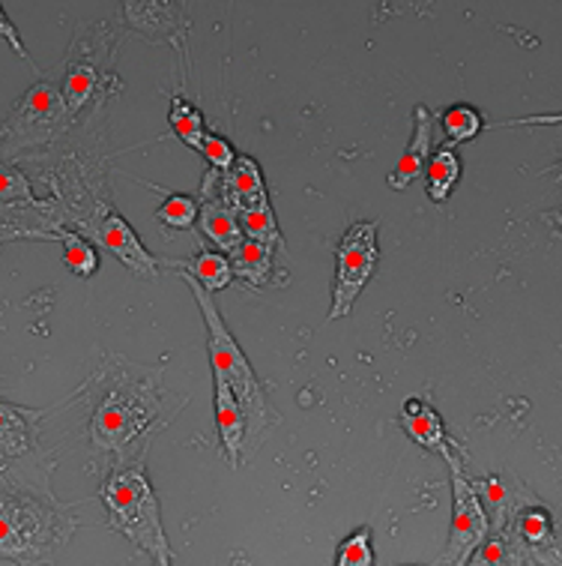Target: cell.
I'll list each match as a JSON object with an SVG mask.
<instances>
[{
    "mask_svg": "<svg viewBox=\"0 0 562 566\" xmlns=\"http://www.w3.org/2000/svg\"><path fill=\"white\" fill-rule=\"evenodd\" d=\"M72 534L75 518L66 510L19 485H0V560L54 564Z\"/></svg>",
    "mask_w": 562,
    "mask_h": 566,
    "instance_id": "6da1fadb",
    "label": "cell"
},
{
    "mask_svg": "<svg viewBox=\"0 0 562 566\" xmlns=\"http://www.w3.org/2000/svg\"><path fill=\"white\" fill-rule=\"evenodd\" d=\"M180 276L185 279V285H189V291L198 300V306H201V315H204L206 350H210V363H213V378H222L225 384H231V390H234V396L243 405V413H246V441L248 438H257L269 426V420H273L264 387L257 381L255 369H252V363H248V357L240 348V342L234 339V333L227 329L225 318L215 310L210 291L201 289L185 273H180Z\"/></svg>",
    "mask_w": 562,
    "mask_h": 566,
    "instance_id": "7a4b0ae2",
    "label": "cell"
},
{
    "mask_svg": "<svg viewBox=\"0 0 562 566\" xmlns=\"http://www.w3.org/2000/svg\"><path fill=\"white\" fill-rule=\"evenodd\" d=\"M99 497H103L112 531L124 534L129 543L150 555L171 548L162 527V510L141 464L114 471L99 489Z\"/></svg>",
    "mask_w": 562,
    "mask_h": 566,
    "instance_id": "3957f363",
    "label": "cell"
},
{
    "mask_svg": "<svg viewBox=\"0 0 562 566\" xmlns=\"http://www.w3.org/2000/svg\"><path fill=\"white\" fill-rule=\"evenodd\" d=\"M159 390L150 378L117 375L96 402L91 422V438L99 450L126 453V447L147 429L159 413Z\"/></svg>",
    "mask_w": 562,
    "mask_h": 566,
    "instance_id": "277c9868",
    "label": "cell"
},
{
    "mask_svg": "<svg viewBox=\"0 0 562 566\" xmlns=\"http://www.w3.org/2000/svg\"><path fill=\"white\" fill-rule=\"evenodd\" d=\"M464 462L460 455H449L446 464L452 471V525L446 548L434 566H467L473 552L491 536V522L481 506L479 492L473 489V480L464 474Z\"/></svg>",
    "mask_w": 562,
    "mask_h": 566,
    "instance_id": "5b68a950",
    "label": "cell"
},
{
    "mask_svg": "<svg viewBox=\"0 0 562 566\" xmlns=\"http://www.w3.org/2000/svg\"><path fill=\"white\" fill-rule=\"evenodd\" d=\"M336 285H332V306L327 321L344 318L357 306L359 294L374 276L380 261L378 249V226L374 222H357L344 231V238L336 249Z\"/></svg>",
    "mask_w": 562,
    "mask_h": 566,
    "instance_id": "8992f818",
    "label": "cell"
},
{
    "mask_svg": "<svg viewBox=\"0 0 562 566\" xmlns=\"http://www.w3.org/2000/svg\"><path fill=\"white\" fill-rule=\"evenodd\" d=\"M66 124V103L52 84V78L45 75L36 87H33L21 105L12 114V120L3 126L0 142H7L10 147L24 145H42L54 135L61 133Z\"/></svg>",
    "mask_w": 562,
    "mask_h": 566,
    "instance_id": "52a82bcc",
    "label": "cell"
},
{
    "mask_svg": "<svg viewBox=\"0 0 562 566\" xmlns=\"http://www.w3.org/2000/svg\"><path fill=\"white\" fill-rule=\"evenodd\" d=\"M82 228L91 234V243H99L103 249H108L124 268L132 270L135 276L153 279L159 273V258H153L144 249V243L138 240L132 226L117 210H112V207L99 205V210L93 213L91 226Z\"/></svg>",
    "mask_w": 562,
    "mask_h": 566,
    "instance_id": "ba28073f",
    "label": "cell"
},
{
    "mask_svg": "<svg viewBox=\"0 0 562 566\" xmlns=\"http://www.w3.org/2000/svg\"><path fill=\"white\" fill-rule=\"evenodd\" d=\"M511 531L521 539L523 552L539 560L542 566H562V536L553 525V515L548 506L532 504L515 515Z\"/></svg>",
    "mask_w": 562,
    "mask_h": 566,
    "instance_id": "9c48e42d",
    "label": "cell"
},
{
    "mask_svg": "<svg viewBox=\"0 0 562 566\" xmlns=\"http://www.w3.org/2000/svg\"><path fill=\"white\" fill-rule=\"evenodd\" d=\"M399 426L410 434V438H413V441L420 443L422 450L439 453L443 459H449V455L467 459V450H464V447H460L449 432H446L443 417H439V413L425 402V399H407L404 408H401Z\"/></svg>",
    "mask_w": 562,
    "mask_h": 566,
    "instance_id": "30bf717a",
    "label": "cell"
},
{
    "mask_svg": "<svg viewBox=\"0 0 562 566\" xmlns=\"http://www.w3.org/2000/svg\"><path fill=\"white\" fill-rule=\"evenodd\" d=\"M431 129H434V117L425 105H416L413 108V138H410L407 150L401 154L399 165L389 171L386 184L389 189H407L416 177L425 175V168H428L431 159Z\"/></svg>",
    "mask_w": 562,
    "mask_h": 566,
    "instance_id": "8fae6325",
    "label": "cell"
},
{
    "mask_svg": "<svg viewBox=\"0 0 562 566\" xmlns=\"http://www.w3.org/2000/svg\"><path fill=\"white\" fill-rule=\"evenodd\" d=\"M215 384V426H219V438H222V447H225L227 462H240V453H243V443H246V413H243V405L231 390V384H225L222 378H213Z\"/></svg>",
    "mask_w": 562,
    "mask_h": 566,
    "instance_id": "7c38bea8",
    "label": "cell"
},
{
    "mask_svg": "<svg viewBox=\"0 0 562 566\" xmlns=\"http://www.w3.org/2000/svg\"><path fill=\"white\" fill-rule=\"evenodd\" d=\"M473 489L479 492L481 506H485V513H488V522H491L494 534H500L506 527H511L515 522V515L527 510L523 506L521 497H530V494L523 492V485H506L502 483V476H485L479 483H473Z\"/></svg>",
    "mask_w": 562,
    "mask_h": 566,
    "instance_id": "4fadbf2b",
    "label": "cell"
},
{
    "mask_svg": "<svg viewBox=\"0 0 562 566\" xmlns=\"http://www.w3.org/2000/svg\"><path fill=\"white\" fill-rule=\"evenodd\" d=\"M222 198L234 210L252 205L257 198H266V184L264 175H261V165L255 159H248V156H236L231 171L222 175Z\"/></svg>",
    "mask_w": 562,
    "mask_h": 566,
    "instance_id": "5bb4252c",
    "label": "cell"
},
{
    "mask_svg": "<svg viewBox=\"0 0 562 566\" xmlns=\"http://www.w3.org/2000/svg\"><path fill=\"white\" fill-rule=\"evenodd\" d=\"M201 228H204L206 238L213 240L219 249H225V252H236L246 240L243 228H240V217H236V210L227 205L225 198H210L201 207Z\"/></svg>",
    "mask_w": 562,
    "mask_h": 566,
    "instance_id": "9a60e30c",
    "label": "cell"
},
{
    "mask_svg": "<svg viewBox=\"0 0 562 566\" xmlns=\"http://www.w3.org/2000/svg\"><path fill=\"white\" fill-rule=\"evenodd\" d=\"M40 413L0 402V455H21L33 447Z\"/></svg>",
    "mask_w": 562,
    "mask_h": 566,
    "instance_id": "2e32d148",
    "label": "cell"
},
{
    "mask_svg": "<svg viewBox=\"0 0 562 566\" xmlns=\"http://www.w3.org/2000/svg\"><path fill=\"white\" fill-rule=\"evenodd\" d=\"M460 180V159L452 147H439L437 154H431L428 168H425V192L434 205L449 201L452 189Z\"/></svg>",
    "mask_w": 562,
    "mask_h": 566,
    "instance_id": "e0dca14e",
    "label": "cell"
},
{
    "mask_svg": "<svg viewBox=\"0 0 562 566\" xmlns=\"http://www.w3.org/2000/svg\"><path fill=\"white\" fill-rule=\"evenodd\" d=\"M523 557H527V552H523L521 539H518V534L511 527H506L500 534L488 536L473 552L467 566H523Z\"/></svg>",
    "mask_w": 562,
    "mask_h": 566,
    "instance_id": "ac0fdd59",
    "label": "cell"
},
{
    "mask_svg": "<svg viewBox=\"0 0 562 566\" xmlns=\"http://www.w3.org/2000/svg\"><path fill=\"white\" fill-rule=\"evenodd\" d=\"M236 217H240V228H243L246 240L264 243V247L269 249L282 247V234H278L276 217H273V207H269V196L257 198V201H252V205L246 207H240Z\"/></svg>",
    "mask_w": 562,
    "mask_h": 566,
    "instance_id": "d6986e66",
    "label": "cell"
},
{
    "mask_svg": "<svg viewBox=\"0 0 562 566\" xmlns=\"http://www.w3.org/2000/svg\"><path fill=\"white\" fill-rule=\"evenodd\" d=\"M180 270H185V276H192L198 285L204 291H222L231 285V279H234V268H231V261H227L222 252H198L192 261H185V264H177Z\"/></svg>",
    "mask_w": 562,
    "mask_h": 566,
    "instance_id": "ffe728a7",
    "label": "cell"
},
{
    "mask_svg": "<svg viewBox=\"0 0 562 566\" xmlns=\"http://www.w3.org/2000/svg\"><path fill=\"white\" fill-rule=\"evenodd\" d=\"M273 252L276 249L264 247V243H255V240H243V247L231 252L234 261H231V268H234V276L246 279L252 285H264L269 273H273Z\"/></svg>",
    "mask_w": 562,
    "mask_h": 566,
    "instance_id": "44dd1931",
    "label": "cell"
},
{
    "mask_svg": "<svg viewBox=\"0 0 562 566\" xmlns=\"http://www.w3.org/2000/svg\"><path fill=\"white\" fill-rule=\"evenodd\" d=\"M443 129H446V145L443 147H452V150H455V145H464V142L479 138V133L485 129V117H481L473 105L458 103L452 105L449 112H443Z\"/></svg>",
    "mask_w": 562,
    "mask_h": 566,
    "instance_id": "7402d4cb",
    "label": "cell"
},
{
    "mask_svg": "<svg viewBox=\"0 0 562 566\" xmlns=\"http://www.w3.org/2000/svg\"><path fill=\"white\" fill-rule=\"evenodd\" d=\"M93 87H96V70L87 61H72L63 78V103L70 114L82 112V105L91 99Z\"/></svg>",
    "mask_w": 562,
    "mask_h": 566,
    "instance_id": "603a6c76",
    "label": "cell"
},
{
    "mask_svg": "<svg viewBox=\"0 0 562 566\" xmlns=\"http://www.w3.org/2000/svg\"><path fill=\"white\" fill-rule=\"evenodd\" d=\"M168 120H171V129L174 135L183 142L185 147H192L198 150L201 147V138L206 135V126H204V114L198 112L192 103H185L177 96L174 103H171V114H168Z\"/></svg>",
    "mask_w": 562,
    "mask_h": 566,
    "instance_id": "cb8c5ba5",
    "label": "cell"
},
{
    "mask_svg": "<svg viewBox=\"0 0 562 566\" xmlns=\"http://www.w3.org/2000/svg\"><path fill=\"white\" fill-rule=\"evenodd\" d=\"M57 238L63 240V261H66V268L75 270L84 279L93 276L99 270V255H96L91 240H84L75 231H61Z\"/></svg>",
    "mask_w": 562,
    "mask_h": 566,
    "instance_id": "d4e9b609",
    "label": "cell"
},
{
    "mask_svg": "<svg viewBox=\"0 0 562 566\" xmlns=\"http://www.w3.org/2000/svg\"><path fill=\"white\" fill-rule=\"evenodd\" d=\"M336 566H374V534L371 527H359L341 539L336 552Z\"/></svg>",
    "mask_w": 562,
    "mask_h": 566,
    "instance_id": "484cf974",
    "label": "cell"
},
{
    "mask_svg": "<svg viewBox=\"0 0 562 566\" xmlns=\"http://www.w3.org/2000/svg\"><path fill=\"white\" fill-rule=\"evenodd\" d=\"M198 217H201L198 201L189 196H168L165 198V205L156 210V219H159L165 228H174V231H185V228H192L194 219Z\"/></svg>",
    "mask_w": 562,
    "mask_h": 566,
    "instance_id": "4316f807",
    "label": "cell"
},
{
    "mask_svg": "<svg viewBox=\"0 0 562 566\" xmlns=\"http://www.w3.org/2000/svg\"><path fill=\"white\" fill-rule=\"evenodd\" d=\"M0 201H10V205H36V196H33L28 177L10 168V165L0 163Z\"/></svg>",
    "mask_w": 562,
    "mask_h": 566,
    "instance_id": "83f0119b",
    "label": "cell"
},
{
    "mask_svg": "<svg viewBox=\"0 0 562 566\" xmlns=\"http://www.w3.org/2000/svg\"><path fill=\"white\" fill-rule=\"evenodd\" d=\"M198 154L204 156L213 171H222V175H225V171H231V165L236 163L234 147L227 145L222 135L210 133V129H206V135L201 138V147H198Z\"/></svg>",
    "mask_w": 562,
    "mask_h": 566,
    "instance_id": "f1b7e54d",
    "label": "cell"
},
{
    "mask_svg": "<svg viewBox=\"0 0 562 566\" xmlns=\"http://www.w3.org/2000/svg\"><path fill=\"white\" fill-rule=\"evenodd\" d=\"M0 36H3V40L10 42V45H12V52L19 54L21 61L28 63V66H33L31 54H28V49H24V42H21L19 31H15V24H12V21H10V15H7V12H3V7H0Z\"/></svg>",
    "mask_w": 562,
    "mask_h": 566,
    "instance_id": "f546056e",
    "label": "cell"
},
{
    "mask_svg": "<svg viewBox=\"0 0 562 566\" xmlns=\"http://www.w3.org/2000/svg\"><path fill=\"white\" fill-rule=\"evenodd\" d=\"M562 124V112L553 114H530V117H511L497 124V129H511V126H556Z\"/></svg>",
    "mask_w": 562,
    "mask_h": 566,
    "instance_id": "4dcf8cb0",
    "label": "cell"
},
{
    "mask_svg": "<svg viewBox=\"0 0 562 566\" xmlns=\"http://www.w3.org/2000/svg\"><path fill=\"white\" fill-rule=\"evenodd\" d=\"M153 566H174L171 564V548H165V552L153 555Z\"/></svg>",
    "mask_w": 562,
    "mask_h": 566,
    "instance_id": "1f68e13d",
    "label": "cell"
},
{
    "mask_svg": "<svg viewBox=\"0 0 562 566\" xmlns=\"http://www.w3.org/2000/svg\"><path fill=\"white\" fill-rule=\"evenodd\" d=\"M548 177H551L553 184H562V156H560V163L553 165V168H548Z\"/></svg>",
    "mask_w": 562,
    "mask_h": 566,
    "instance_id": "d6a6232c",
    "label": "cell"
},
{
    "mask_svg": "<svg viewBox=\"0 0 562 566\" xmlns=\"http://www.w3.org/2000/svg\"><path fill=\"white\" fill-rule=\"evenodd\" d=\"M404 566H434V564H404Z\"/></svg>",
    "mask_w": 562,
    "mask_h": 566,
    "instance_id": "836d02e7",
    "label": "cell"
}]
</instances>
